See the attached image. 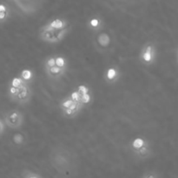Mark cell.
Segmentation results:
<instances>
[{"mask_svg":"<svg viewBox=\"0 0 178 178\" xmlns=\"http://www.w3.org/2000/svg\"><path fill=\"white\" fill-rule=\"evenodd\" d=\"M4 123L11 129H19L24 126L25 115L17 109H12L4 114Z\"/></svg>","mask_w":178,"mask_h":178,"instance_id":"cell-4","label":"cell"},{"mask_svg":"<svg viewBox=\"0 0 178 178\" xmlns=\"http://www.w3.org/2000/svg\"><path fill=\"white\" fill-rule=\"evenodd\" d=\"M84 108V107L81 103L75 102L74 104H72L69 108H67L63 111H61V112H62V114L63 117H65L67 119H73L79 114V113L81 112V110Z\"/></svg>","mask_w":178,"mask_h":178,"instance_id":"cell-12","label":"cell"},{"mask_svg":"<svg viewBox=\"0 0 178 178\" xmlns=\"http://www.w3.org/2000/svg\"><path fill=\"white\" fill-rule=\"evenodd\" d=\"M54 65H56V61H55V55H51L49 56L45 59L43 62V67H44V71L48 70L51 67H53Z\"/></svg>","mask_w":178,"mask_h":178,"instance_id":"cell-18","label":"cell"},{"mask_svg":"<svg viewBox=\"0 0 178 178\" xmlns=\"http://www.w3.org/2000/svg\"><path fill=\"white\" fill-rule=\"evenodd\" d=\"M120 1H123V0H120Z\"/></svg>","mask_w":178,"mask_h":178,"instance_id":"cell-27","label":"cell"},{"mask_svg":"<svg viewBox=\"0 0 178 178\" xmlns=\"http://www.w3.org/2000/svg\"><path fill=\"white\" fill-rule=\"evenodd\" d=\"M24 85H25V83L22 81L18 76H16L14 78H12V81H10V84H9L10 86L15 87V88H21Z\"/></svg>","mask_w":178,"mask_h":178,"instance_id":"cell-20","label":"cell"},{"mask_svg":"<svg viewBox=\"0 0 178 178\" xmlns=\"http://www.w3.org/2000/svg\"><path fill=\"white\" fill-rule=\"evenodd\" d=\"M91 102H92V94H91L90 92L88 93V94H86L82 95L81 100H80V103H81L84 108H85L86 106L89 105Z\"/></svg>","mask_w":178,"mask_h":178,"instance_id":"cell-21","label":"cell"},{"mask_svg":"<svg viewBox=\"0 0 178 178\" xmlns=\"http://www.w3.org/2000/svg\"><path fill=\"white\" fill-rule=\"evenodd\" d=\"M69 26L68 20L62 18V17H56L52 18L50 21H48L45 25L41 26L39 31H58L64 29Z\"/></svg>","mask_w":178,"mask_h":178,"instance_id":"cell-8","label":"cell"},{"mask_svg":"<svg viewBox=\"0 0 178 178\" xmlns=\"http://www.w3.org/2000/svg\"><path fill=\"white\" fill-rule=\"evenodd\" d=\"M71 157L67 151L58 150L52 152V155L50 157L51 164L56 169V170L59 174L69 173V170L71 167Z\"/></svg>","mask_w":178,"mask_h":178,"instance_id":"cell-2","label":"cell"},{"mask_svg":"<svg viewBox=\"0 0 178 178\" xmlns=\"http://www.w3.org/2000/svg\"><path fill=\"white\" fill-rule=\"evenodd\" d=\"M55 55V61H56V65L60 68L68 71L69 70V61L68 60L61 54H54Z\"/></svg>","mask_w":178,"mask_h":178,"instance_id":"cell-15","label":"cell"},{"mask_svg":"<svg viewBox=\"0 0 178 178\" xmlns=\"http://www.w3.org/2000/svg\"><path fill=\"white\" fill-rule=\"evenodd\" d=\"M75 102L71 100V98L70 97V95H67L63 99H62L59 102V108L61 111H63L67 108H69L72 104H74Z\"/></svg>","mask_w":178,"mask_h":178,"instance_id":"cell-16","label":"cell"},{"mask_svg":"<svg viewBox=\"0 0 178 178\" xmlns=\"http://www.w3.org/2000/svg\"><path fill=\"white\" fill-rule=\"evenodd\" d=\"M19 89L20 88H15V87H12V86H8V92H7V94H8V97L9 99L12 100V101H13L14 100V99L17 96V94H18V92H19Z\"/></svg>","mask_w":178,"mask_h":178,"instance_id":"cell-22","label":"cell"},{"mask_svg":"<svg viewBox=\"0 0 178 178\" xmlns=\"http://www.w3.org/2000/svg\"><path fill=\"white\" fill-rule=\"evenodd\" d=\"M148 142H149V141L147 138H145L143 136H136L130 142L129 147H130V151L133 153L135 151H136L137 149H139L140 147H142L143 146L148 144Z\"/></svg>","mask_w":178,"mask_h":178,"instance_id":"cell-13","label":"cell"},{"mask_svg":"<svg viewBox=\"0 0 178 178\" xmlns=\"http://www.w3.org/2000/svg\"><path fill=\"white\" fill-rule=\"evenodd\" d=\"M153 153V149H152V146L150 144V142H148V144L143 146L142 147H140L139 149H137L136 151L133 152L135 157H136L137 159L140 160H146L148 159Z\"/></svg>","mask_w":178,"mask_h":178,"instance_id":"cell-11","label":"cell"},{"mask_svg":"<svg viewBox=\"0 0 178 178\" xmlns=\"http://www.w3.org/2000/svg\"><path fill=\"white\" fill-rule=\"evenodd\" d=\"M4 130H5V125L4 123V121L0 118V136L4 133Z\"/></svg>","mask_w":178,"mask_h":178,"instance_id":"cell-26","label":"cell"},{"mask_svg":"<svg viewBox=\"0 0 178 178\" xmlns=\"http://www.w3.org/2000/svg\"><path fill=\"white\" fill-rule=\"evenodd\" d=\"M12 141H13L14 144L17 146L24 145L25 143V136L22 133H17L13 135Z\"/></svg>","mask_w":178,"mask_h":178,"instance_id":"cell-19","label":"cell"},{"mask_svg":"<svg viewBox=\"0 0 178 178\" xmlns=\"http://www.w3.org/2000/svg\"><path fill=\"white\" fill-rule=\"evenodd\" d=\"M95 50L101 54H109L114 49L116 45V38L114 33L110 30H102L101 32L94 34L92 39Z\"/></svg>","mask_w":178,"mask_h":178,"instance_id":"cell-1","label":"cell"},{"mask_svg":"<svg viewBox=\"0 0 178 178\" xmlns=\"http://www.w3.org/2000/svg\"><path fill=\"white\" fill-rule=\"evenodd\" d=\"M19 178H43L42 176L35 171L30 169H25L21 172Z\"/></svg>","mask_w":178,"mask_h":178,"instance_id":"cell-17","label":"cell"},{"mask_svg":"<svg viewBox=\"0 0 178 178\" xmlns=\"http://www.w3.org/2000/svg\"><path fill=\"white\" fill-rule=\"evenodd\" d=\"M86 26L88 30L90 31L93 34L101 32L104 29L105 26V22L104 19L101 16L98 15H94L88 18L86 22Z\"/></svg>","mask_w":178,"mask_h":178,"instance_id":"cell-9","label":"cell"},{"mask_svg":"<svg viewBox=\"0 0 178 178\" xmlns=\"http://www.w3.org/2000/svg\"><path fill=\"white\" fill-rule=\"evenodd\" d=\"M70 97L71 98V100L76 102V103H80V100H81V97H82V95L76 91V90H75L73 92H71L70 94Z\"/></svg>","mask_w":178,"mask_h":178,"instance_id":"cell-24","label":"cell"},{"mask_svg":"<svg viewBox=\"0 0 178 178\" xmlns=\"http://www.w3.org/2000/svg\"><path fill=\"white\" fill-rule=\"evenodd\" d=\"M157 59V49L153 42L145 43L139 52V60L144 65H152Z\"/></svg>","mask_w":178,"mask_h":178,"instance_id":"cell-3","label":"cell"},{"mask_svg":"<svg viewBox=\"0 0 178 178\" xmlns=\"http://www.w3.org/2000/svg\"><path fill=\"white\" fill-rule=\"evenodd\" d=\"M32 94H33V92H32L30 85L25 84L19 89V92L17 94L13 102H15L16 104L19 106L28 105L32 99Z\"/></svg>","mask_w":178,"mask_h":178,"instance_id":"cell-7","label":"cell"},{"mask_svg":"<svg viewBox=\"0 0 178 178\" xmlns=\"http://www.w3.org/2000/svg\"><path fill=\"white\" fill-rule=\"evenodd\" d=\"M122 77V72L118 65H111L104 71V80L108 85L117 84Z\"/></svg>","mask_w":178,"mask_h":178,"instance_id":"cell-6","label":"cell"},{"mask_svg":"<svg viewBox=\"0 0 178 178\" xmlns=\"http://www.w3.org/2000/svg\"><path fill=\"white\" fill-rule=\"evenodd\" d=\"M45 75L48 79L51 80V81H60L62 80L68 73V71L66 70H63L62 68H60L57 65H54L53 67L48 69V70H45Z\"/></svg>","mask_w":178,"mask_h":178,"instance_id":"cell-10","label":"cell"},{"mask_svg":"<svg viewBox=\"0 0 178 178\" xmlns=\"http://www.w3.org/2000/svg\"><path fill=\"white\" fill-rule=\"evenodd\" d=\"M141 178H160V177L157 172L153 171V170H148V171H146L145 173H143Z\"/></svg>","mask_w":178,"mask_h":178,"instance_id":"cell-23","label":"cell"},{"mask_svg":"<svg viewBox=\"0 0 178 178\" xmlns=\"http://www.w3.org/2000/svg\"><path fill=\"white\" fill-rule=\"evenodd\" d=\"M71 27L69 25L68 27L58 31H39L38 37L42 41L49 44L59 43L71 32Z\"/></svg>","mask_w":178,"mask_h":178,"instance_id":"cell-5","label":"cell"},{"mask_svg":"<svg viewBox=\"0 0 178 178\" xmlns=\"http://www.w3.org/2000/svg\"><path fill=\"white\" fill-rule=\"evenodd\" d=\"M76 90L81 95L86 94H88V93L90 92L89 86H85V85H81V86H77V88H76Z\"/></svg>","mask_w":178,"mask_h":178,"instance_id":"cell-25","label":"cell"},{"mask_svg":"<svg viewBox=\"0 0 178 178\" xmlns=\"http://www.w3.org/2000/svg\"><path fill=\"white\" fill-rule=\"evenodd\" d=\"M18 77L24 81L25 84L27 85H31L33 83V81L35 80V73L33 70L31 69H28V68H25V69H23L19 74H18Z\"/></svg>","mask_w":178,"mask_h":178,"instance_id":"cell-14","label":"cell"}]
</instances>
